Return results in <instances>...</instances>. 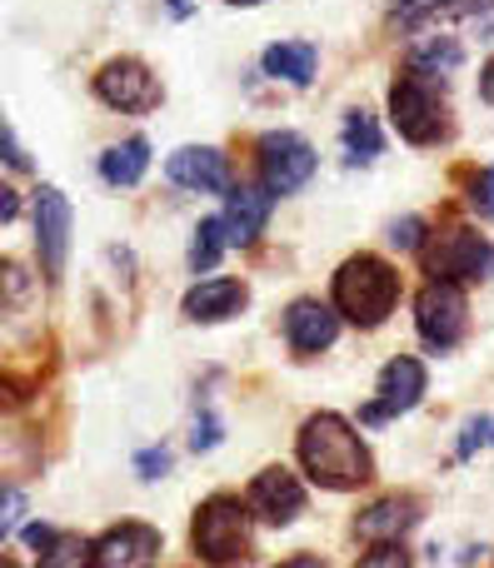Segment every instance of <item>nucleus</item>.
Masks as SVG:
<instances>
[{
    "mask_svg": "<svg viewBox=\"0 0 494 568\" xmlns=\"http://www.w3.org/2000/svg\"><path fill=\"white\" fill-rule=\"evenodd\" d=\"M415 324L430 349H455L460 334H465V294H460V284L455 280L425 284L415 300Z\"/></svg>",
    "mask_w": 494,
    "mask_h": 568,
    "instance_id": "39448f33",
    "label": "nucleus"
},
{
    "mask_svg": "<svg viewBox=\"0 0 494 568\" xmlns=\"http://www.w3.org/2000/svg\"><path fill=\"white\" fill-rule=\"evenodd\" d=\"M300 464L325 489H360L370 479V454L340 414H315L300 434Z\"/></svg>",
    "mask_w": 494,
    "mask_h": 568,
    "instance_id": "f257e3e1",
    "label": "nucleus"
},
{
    "mask_svg": "<svg viewBox=\"0 0 494 568\" xmlns=\"http://www.w3.org/2000/svg\"><path fill=\"white\" fill-rule=\"evenodd\" d=\"M250 509L265 524H290L300 509H305V489L290 469H265L255 484H250Z\"/></svg>",
    "mask_w": 494,
    "mask_h": 568,
    "instance_id": "f8f14e48",
    "label": "nucleus"
},
{
    "mask_svg": "<svg viewBox=\"0 0 494 568\" xmlns=\"http://www.w3.org/2000/svg\"><path fill=\"white\" fill-rule=\"evenodd\" d=\"M165 175L175 180V185H185V190H200V195H220V190H230L225 155H220V150H210V145L175 150V155L165 160Z\"/></svg>",
    "mask_w": 494,
    "mask_h": 568,
    "instance_id": "9d476101",
    "label": "nucleus"
},
{
    "mask_svg": "<svg viewBox=\"0 0 494 568\" xmlns=\"http://www.w3.org/2000/svg\"><path fill=\"white\" fill-rule=\"evenodd\" d=\"M400 300V275L380 255H355L335 275V304L345 320L355 324H380Z\"/></svg>",
    "mask_w": 494,
    "mask_h": 568,
    "instance_id": "f03ea898",
    "label": "nucleus"
},
{
    "mask_svg": "<svg viewBox=\"0 0 494 568\" xmlns=\"http://www.w3.org/2000/svg\"><path fill=\"white\" fill-rule=\"evenodd\" d=\"M335 334H340L335 310H325L320 300H295V304H290V314H285V339H290V349L320 354V349H330V344H335Z\"/></svg>",
    "mask_w": 494,
    "mask_h": 568,
    "instance_id": "4468645a",
    "label": "nucleus"
},
{
    "mask_svg": "<svg viewBox=\"0 0 494 568\" xmlns=\"http://www.w3.org/2000/svg\"><path fill=\"white\" fill-rule=\"evenodd\" d=\"M380 125H375V115H365V110H350L345 115V160L350 165H370V160L380 155Z\"/></svg>",
    "mask_w": 494,
    "mask_h": 568,
    "instance_id": "aec40b11",
    "label": "nucleus"
},
{
    "mask_svg": "<svg viewBox=\"0 0 494 568\" xmlns=\"http://www.w3.org/2000/svg\"><path fill=\"white\" fill-rule=\"evenodd\" d=\"M95 90H100V100L105 105H115V110H155V100H160V85H155V75H150L140 60H110L105 70L95 75Z\"/></svg>",
    "mask_w": 494,
    "mask_h": 568,
    "instance_id": "6e6552de",
    "label": "nucleus"
},
{
    "mask_svg": "<svg viewBox=\"0 0 494 568\" xmlns=\"http://www.w3.org/2000/svg\"><path fill=\"white\" fill-rule=\"evenodd\" d=\"M390 115H395V130L410 145H430V140L445 135V105H440L430 75H420V70L395 80V90H390Z\"/></svg>",
    "mask_w": 494,
    "mask_h": 568,
    "instance_id": "20e7f679",
    "label": "nucleus"
},
{
    "mask_svg": "<svg viewBox=\"0 0 494 568\" xmlns=\"http://www.w3.org/2000/svg\"><path fill=\"white\" fill-rule=\"evenodd\" d=\"M140 469H145V479H160V474L170 469V454H165V449H150V454H140Z\"/></svg>",
    "mask_w": 494,
    "mask_h": 568,
    "instance_id": "c85d7f7f",
    "label": "nucleus"
},
{
    "mask_svg": "<svg viewBox=\"0 0 494 568\" xmlns=\"http://www.w3.org/2000/svg\"><path fill=\"white\" fill-rule=\"evenodd\" d=\"M250 504H240L235 494H215L210 504H200L195 514V549L205 564H235L250 554Z\"/></svg>",
    "mask_w": 494,
    "mask_h": 568,
    "instance_id": "7ed1b4c3",
    "label": "nucleus"
},
{
    "mask_svg": "<svg viewBox=\"0 0 494 568\" xmlns=\"http://www.w3.org/2000/svg\"><path fill=\"white\" fill-rule=\"evenodd\" d=\"M270 195L275 190H260V185H240L235 195H230L225 205V230H230V245H255L260 230H265L270 220Z\"/></svg>",
    "mask_w": 494,
    "mask_h": 568,
    "instance_id": "2eb2a0df",
    "label": "nucleus"
},
{
    "mask_svg": "<svg viewBox=\"0 0 494 568\" xmlns=\"http://www.w3.org/2000/svg\"><path fill=\"white\" fill-rule=\"evenodd\" d=\"M225 245H230V230H225V220H200V230H195V240H190V270H215V260L225 255Z\"/></svg>",
    "mask_w": 494,
    "mask_h": 568,
    "instance_id": "412c9836",
    "label": "nucleus"
},
{
    "mask_svg": "<svg viewBox=\"0 0 494 568\" xmlns=\"http://www.w3.org/2000/svg\"><path fill=\"white\" fill-rule=\"evenodd\" d=\"M420 230H425L420 220H400V225L390 230V245L395 250H420Z\"/></svg>",
    "mask_w": 494,
    "mask_h": 568,
    "instance_id": "bb28decb",
    "label": "nucleus"
},
{
    "mask_svg": "<svg viewBox=\"0 0 494 568\" xmlns=\"http://www.w3.org/2000/svg\"><path fill=\"white\" fill-rule=\"evenodd\" d=\"M280 568H325L320 559H290V564H280Z\"/></svg>",
    "mask_w": 494,
    "mask_h": 568,
    "instance_id": "2f4dec72",
    "label": "nucleus"
},
{
    "mask_svg": "<svg viewBox=\"0 0 494 568\" xmlns=\"http://www.w3.org/2000/svg\"><path fill=\"white\" fill-rule=\"evenodd\" d=\"M6 568H16V564H10V559H6Z\"/></svg>",
    "mask_w": 494,
    "mask_h": 568,
    "instance_id": "72a5a7b5",
    "label": "nucleus"
},
{
    "mask_svg": "<svg viewBox=\"0 0 494 568\" xmlns=\"http://www.w3.org/2000/svg\"><path fill=\"white\" fill-rule=\"evenodd\" d=\"M145 165H150V145L140 135L125 140V145H110L105 155H100V175H105L110 185H140Z\"/></svg>",
    "mask_w": 494,
    "mask_h": 568,
    "instance_id": "a211bd4d",
    "label": "nucleus"
},
{
    "mask_svg": "<svg viewBox=\"0 0 494 568\" xmlns=\"http://www.w3.org/2000/svg\"><path fill=\"white\" fill-rule=\"evenodd\" d=\"M355 568H410V554L400 549V544H380V549L365 554Z\"/></svg>",
    "mask_w": 494,
    "mask_h": 568,
    "instance_id": "b1692460",
    "label": "nucleus"
},
{
    "mask_svg": "<svg viewBox=\"0 0 494 568\" xmlns=\"http://www.w3.org/2000/svg\"><path fill=\"white\" fill-rule=\"evenodd\" d=\"M260 175H265V185L275 190V195H295V190L310 185V175H315V150L300 135H290V130H270V135L260 140Z\"/></svg>",
    "mask_w": 494,
    "mask_h": 568,
    "instance_id": "423d86ee",
    "label": "nucleus"
},
{
    "mask_svg": "<svg viewBox=\"0 0 494 568\" xmlns=\"http://www.w3.org/2000/svg\"><path fill=\"white\" fill-rule=\"evenodd\" d=\"M475 444H494V419H475V424H470L460 454H475Z\"/></svg>",
    "mask_w": 494,
    "mask_h": 568,
    "instance_id": "cd10ccee",
    "label": "nucleus"
},
{
    "mask_svg": "<svg viewBox=\"0 0 494 568\" xmlns=\"http://www.w3.org/2000/svg\"><path fill=\"white\" fill-rule=\"evenodd\" d=\"M480 95H485L490 105H494V60H490L485 70H480Z\"/></svg>",
    "mask_w": 494,
    "mask_h": 568,
    "instance_id": "7c9ffc66",
    "label": "nucleus"
},
{
    "mask_svg": "<svg viewBox=\"0 0 494 568\" xmlns=\"http://www.w3.org/2000/svg\"><path fill=\"white\" fill-rule=\"evenodd\" d=\"M315 45H305V40H285V45H270L265 50V75L275 80H290V85H310L315 80Z\"/></svg>",
    "mask_w": 494,
    "mask_h": 568,
    "instance_id": "f3484780",
    "label": "nucleus"
},
{
    "mask_svg": "<svg viewBox=\"0 0 494 568\" xmlns=\"http://www.w3.org/2000/svg\"><path fill=\"white\" fill-rule=\"evenodd\" d=\"M16 524H20V494L10 489V494H6V534L16 529Z\"/></svg>",
    "mask_w": 494,
    "mask_h": 568,
    "instance_id": "c756f323",
    "label": "nucleus"
},
{
    "mask_svg": "<svg viewBox=\"0 0 494 568\" xmlns=\"http://www.w3.org/2000/svg\"><path fill=\"white\" fill-rule=\"evenodd\" d=\"M90 559H95V549H90L80 534H56L40 568H90Z\"/></svg>",
    "mask_w": 494,
    "mask_h": 568,
    "instance_id": "4be33fe9",
    "label": "nucleus"
},
{
    "mask_svg": "<svg viewBox=\"0 0 494 568\" xmlns=\"http://www.w3.org/2000/svg\"><path fill=\"white\" fill-rule=\"evenodd\" d=\"M240 304H245V284L240 280H205L185 294V314L190 320H205V324L240 314Z\"/></svg>",
    "mask_w": 494,
    "mask_h": 568,
    "instance_id": "dca6fc26",
    "label": "nucleus"
},
{
    "mask_svg": "<svg viewBox=\"0 0 494 568\" xmlns=\"http://www.w3.org/2000/svg\"><path fill=\"white\" fill-rule=\"evenodd\" d=\"M230 6H260V0H230Z\"/></svg>",
    "mask_w": 494,
    "mask_h": 568,
    "instance_id": "473e14b6",
    "label": "nucleus"
},
{
    "mask_svg": "<svg viewBox=\"0 0 494 568\" xmlns=\"http://www.w3.org/2000/svg\"><path fill=\"white\" fill-rule=\"evenodd\" d=\"M470 205H475L480 215L494 220V165L485 170V180H475V195H470Z\"/></svg>",
    "mask_w": 494,
    "mask_h": 568,
    "instance_id": "a878e982",
    "label": "nucleus"
},
{
    "mask_svg": "<svg viewBox=\"0 0 494 568\" xmlns=\"http://www.w3.org/2000/svg\"><path fill=\"white\" fill-rule=\"evenodd\" d=\"M420 394H425V364L400 354V359L385 364V374H380V399L365 404L360 419L380 424V419H390V414H405V409H415L420 404Z\"/></svg>",
    "mask_w": 494,
    "mask_h": 568,
    "instance_id": "1a4fd4ad",
    "label": "nucleus"
},
{
    "mask_svg": "<svg viewBox=\"0 0 494 568\" xmlns=\"http://www.w3.org/2000/svg\"><path fill=\"white\" fill-rule=\"evenodd\" d=\"M410 524H415V504L410 499H385V504H375V509L360 519V534H365V539H400Z\"/></svg>",
    "mask_w": 494,
    "mask_h": 568,
    "instance_id": "6ab92c4d",
    "label": "nucleus"
},
{
    "mask_svg": "<svg viewBox=\"0 0 494 568\" xmlns=\"http://www.w3.org/2000/svg\"><path fill=\"white\" fill-rule=\"evenodd\" d=\"M155 554H160V534L145 529V524H120L95 544L100 568H150Z\"/></svg>",
    "mask_w": 494,
    "mask_h": 568,
    "instance_id": "ddd939ff",
    "label": "nucleus"
},
{
    "mask_svg": "<svg viewBox=\"0 0 494 568\" xmlns=\"http://www.w3.org/2000/svg\"><path fill=\"white\" fill-rule=\"evenodd\" d=\"M36 245L40 260H46V275H60L70 250V205L60 190H40L36 195Z\"/></svg>",
    "mask_w": 494,
    "mask_h": 568,
    "instance_id": "9b49d317",
    "label": "nucleus"
},
{
    "mask_svg": "<svg viewBox=\"0 0 494 568\" xmlns=\"http://www.w3.org/2000/svg\"><path fill=\"white\" fill-rule=\"evenodd\" d=\"M425 260H430V275L435 280H475V275H485L490 250L475 230L455 225V230H445V235H435V245L425 250Z\"/></svg>",
    "mask_w": 494,
    "mask_h": 568,
    "instance_id": "0eeeda50",
    "label": "nucleus"
},
{
    "mask_svg": "<svg viewBox=\"0 0 494 568\" xmlns=\"http://www.w3.org/2000/svg\"><path fill=\"white\" fill-rule=\"evenodd\" d=\"M455 65H460V45L455 40H435V45L420 50L410 70H420V75H440V70H455Z\"/></svg>",
    "mask_w": 494,
    "mask_h": 568,
    "instance_id": "5701e85b",
    "label": "nucleus"
},
{
    "mask_svg": "<svg viewBox=\"0 0 494 568\" xmlns=\"http://www.w3.org/2000/svg\"><path fill=\"white\" fill-rule=\"evenodd\" d=\"M455 6H470V0H400V16L420 20V16H440V10H455Z\"/></svg>",
    "mask_w": 494,
    "mask_h": 568,
    "instance_id": "393cba45",
    "label": "nucleus"
}]
</instances>
